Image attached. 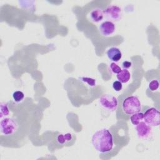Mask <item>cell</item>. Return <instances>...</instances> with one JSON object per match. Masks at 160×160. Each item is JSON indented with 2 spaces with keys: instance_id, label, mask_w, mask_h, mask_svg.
Returning <instances> with one entry per match:
<instances>
[{
  "instance_id": "6da1fadb",
  "label": "cell",
  "mask_w": 160,
  "mask_h": 160,
  "mask_svg": "<svg viewBox=\"0 0 160 160\" xmlns=\"http://www.w3.org/2000/svg\"><path fill=\"white\" fill-rule=\"evenodd\" d=\"M92 144L101 153H107L112 149L113 137L111 131L104 128L96 131L92 136Z\"/></svg>"
},
{
  "instance_id": "7a4b0ae2",
  "label": "cell",
  "mask_w": 160,
  "mask_h": 160,
  "mask_svg": "<svg viewBox=\"0 0 160 160\" xmlns=\"http://www.w3.org/2000/svg\"><path fill=\"white\" fill-rule=\"evenodd\" d=\"M122 109L126 115H132L141 111V102L136 96H127L122 102Z\"/></svg>"
},
{
  "instance_id": "3957f363",
  "label": "cell",
  "mask_w": 160,
  "mask_h": 160,
  "mask_svg": "<svg viewBox=\"0 0 160 160\" xmlns=\"http://www.w3.org/2000/svg\"><path fill=\"white\" fill-rule=\"evenodd\" d=\"M142 110L144 118L143 121L151 126H158L160 123V113L158 109L151 107H145Z\"/></svg>"
},
{
  "instance_id": "277c9868",
  "label": "cell",
  "mask_w": 160,
  "mask_h": 160,
  "mask_svg": "<svg viewBox=\"0 0 160 160\" xmlns=\"http://www.w3.org/2000/svg\"><path fill=\"white\" fill-rule=\"evenodd\" d=\"M18 124L17 121L11 118H4L0 122V131L2 134L10 136L17 131Z\"/></svg>"
},
{
  "instance_id": "5b68a950",
  "label": "cell",
  "mask_w": 160,
  "mask_h": 160,
  "mask_svg": "<svg viewBox=\"0 0 160 160\" xmlns=\"http://www.w3.org/2000/svg\"><path fill=\"white\" fill-rule=\"evenodd\" d=\"M101 107L109 112L114 111L118 107V101L114 96L111 94H103L99 100Z\"/></svg>"
},
{
  "instance_id": "8992f818",
  "label": "cell",
  "mask_w": 160,
  "mask_h": 160,
  "mask_svg": "<svg viewBox=\"0 0 160 160\" xmlns=\"http://www.w3.org/2000/svg\"><path fill=\"white\" fill-rule=\"evenodd\" d=\"M104 15L110 21H118L122 17L121 8L116 5H109L103 11Z\"/></svg>"
},
{
  "instance_id": "52a82bcc",
  "label": "cell",
  "mask_w": 160,
  "mask_h": 160,
  "mask_svg": "<svg viewBox=\"0 0 160 160\" xmlns=\"http://www.w3.org/2000/svg\"><path fill=\"white\" fill-rule=\"evenodd\" d=\"M136 131L138 136L141 139H146L152 133V126L148 125L144 121H141L136 125Z\"/></svg>"
},
{
  "instance_id": "ba28073f",
  "label": "cell",
  "mask_w": 160,
  "mask_h": 160,
  "mask_svg": "<svg viewBox=\"0 0 160 160\" xmlns=\"http://www.w3.org/2000/svg\"><path fill=\"white\" fill-rule=\"evenodd\" d=\"M76 139V136L72 132L59 133L56 136V142L61 146H71Z\"/></svg>"
},
{
  "instance_id": "9c48e42d",
  "label": "cell",
  "mask_w": 160,
  "mask_h": 160,
  "mask_svg": "<svg viewBox=\"0 0 160 160\" xmlns=\"http://www.w3.org/2000/svg\"><path fill=\"white\" fill-rule=\"evenodd\" d=\"M99 29L102 35L104 36H109L114 33L116 29V26L112 22L110 21H106L99 25Z\"/></svg>"
},
{
  "instance_id": "30bf717a",
  "label": "cell",
  "mask_w": 160,
  "mask_h": 160,
  "mask_svg": "<svg viewBox=\"0 0 160 160\" xmlns=\"http://www.w3.org/2000/svg\"><path fill=\"white\" fill-rule=\"evenodd\" d=\"M108 58L113 62H118L122 58V52L121 50L116 47L109 48L106 52Z\"/></svg>"
},
{
  "instance_id": "8fae6325",
  "label": "cell",
  "mask_w": 160,
  "mask_h": 160,
  "mask_svg": "<svg viewBox=\"0 0 160 160\" xmlns=\"http://www.w3.org/2000/svg\"><path fill=\"white\" fill-rule=\"evenodd\" d=\"M104 18V12L100 8H95L90 12V19L93 22H99Z\"/></svg>"
},
{
  "instance_id": "7c38bea8",
  "label": "cell",
  "mask_w": 160,
  "mask_h": 160,
  "mask_svg": "<svg viewBox=\"0 0 160 160\" xmlns=\"http://www.w3.org/2000/svg\"><path fill=\"white\" fill-rule=\"evenodd\" d=\"M116 78L118 81H120L121 83H126L130 80L131 74L128 69H122L118 74H117Z\"/></svg>"
},
{
  "instance_id": "4fadbf2b",
  "label": "cell",
  "mask_w": 160,
  "mask_h": 160,
  "mask_svg": "<svg viewBox=\"0 0 160 160\" xmlns=\"http://www.w3.org/2000/svg\"><path fill=\"white\" fill-rule=\"evenodd\" d=\"M144 115L142 112H138L136 113H134L130 116V120L131 123L136 126L138 123H139L141 121H143Z\"/></svg>"
},
{
  "instance_id": "5bb4252c",
  "label": "cell",
  "mask_w": 160,
  "mask_h": 160,
  "mask_svg": "<svg viewBox=\"0 0 160 160\" xmlns=\"http://www.w3.org/2000/svg\"><path fill=\"white\" fill-rule=\"evenodd\" d=\"M12 97L15 102H20L23 100L24 98V94L21 91H16L12 93Z\"/></svg>"
},
{
  "instance_id": "9a60e30c",
  "label": "cell",
  "mask_w": 160,
  "mask_h": 160,
  "mask_svg": "<svg viewBox=\"0 0 160 160\" xmlns=\"http://www.w3.org/2000/svg\"><path fill=\"white\" fill-rule=\"evenodd\" d=\"M9 113V109L8 108L7 103L6 102H1L0 105V117L1 119L2 118H5L6 116H8Z\"/></svg>"
},
{
  "instance_id": "2e32d148",
  "label": "cell",
  "mask_w": 160,
  "mask_h": 160,
  "mask_svg": "<svg viewBox=\"0 0 160 160\" xmlns=\"http://www.w3.org/2000/svg\"><path fill=\"white\" fill-rule=\"evenodd\" d=\"M79 79L86 84H88V86L91 87H94L96 85V79L89 78V77H79Z\"/></svg>"
},
{
  "instance_id": "e0dca14e",
  "label": "cell",
  "mask_w": 160,
  "mask_h": 160,
  "mask_svg": "<svg viewBox=\"0 0 160 160\" xmlns=\"http://www.w3.org/2000/svg\"><path fill=\"white\" fill-rule=\"evenodd\" d=\"M159 81L155 79L151 81L148 85V88L151 91H155L159 88Z\"/></svg>"
},
{
  "instance_id": "ac0fdd59",
  "label": "cell",
  "mask_w": 160,
  "mask_h": 160,
  "mask_svg": "<svg viewBox=\"0 0 160 160\" xmlns=\"http://www.w3.org/2000/svg\"><path fill=\"white\" fill-rule=\"evenodd\" d=\"M109 68L111 71L114 73V74H118L121 71V68L118 66L116 63H115L114 62H112L109 65Z\"/></svg>"
},
{
  "instance_id": "d6986e66",
  "label": "cell",
  "mask_w": 160,
  "mask_h": 160,
  "mask_svg": "<svg viewBox=\"0 0 160 160\" xmlns=\"http://www.w3.org/2000/svg\"><path fill=\"white\" fill-rule=\"evenodd\" d=\"M112 87L115 91L119 92L122 88V83L119 81H114L112 84Z\"/></svg>"
},
{
  "instance_id": "ffe728a7",
  "label": "cell",
  "mask_w": 160,
  "mask_h": 160,
  "mask_svg": "<svg viewBox=\"0 0 160 160\" xmlns=\"http://www.w3.org/2000/svg\"><path fill=\"white\" fill-rule=\"evenodd\" d=\"M121 65H122V67L123 68V69H127L129 68L131 66L132 63H131V62H130L129 61H124L122 62Z\"/></svg>"
}]
</instances>
